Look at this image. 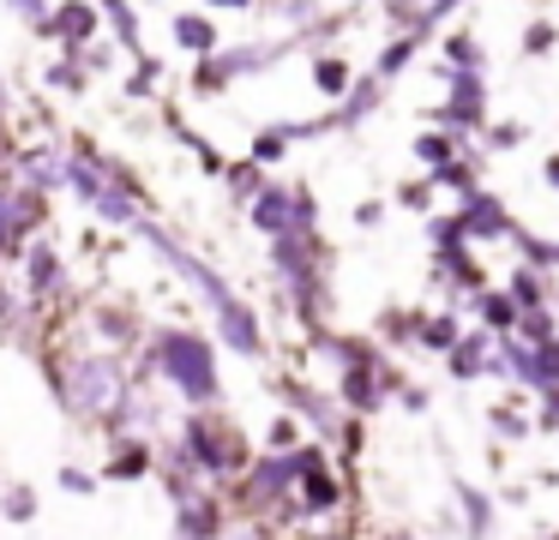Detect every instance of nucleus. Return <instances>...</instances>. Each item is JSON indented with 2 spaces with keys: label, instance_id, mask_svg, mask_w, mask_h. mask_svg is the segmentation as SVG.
<instances>
[{
  "label": "nucleus",
  "instance_id": "f03ea898",
  "mask_svg": "<svg viewBox=\"0 0 559 540\" xmlns=\"http://www.w3.org/2000/svg\"><path fill=\"white\" fill-rule=\"evenodd\" d=\"M139 367H145L151 379L175 384V396H181L187 408H217L223 403L217 348H211V336H199V331H157Z\"/></svg>",
  "mask_w": 559,
  "mask_h": 540
},
{
  "label": "nucleus",
  "instance_id": "6ab92c4d",
  "mask_svg": "<svg viewBox=\"0 0 559 540\" xmlns=\"http://www.w3.org/2000/svg\"><path fill=\"white\" fill-rule=\"evenodd\" d=\"M169 36H175V48H181L187 60H205V55L223 48V31H217V19H211L205 7H181L169 19Z\"/></svg>",
  "mask_w": 559,
  "mask_h": 540
},
{
  "label": "nucleus",
  "instance_id": "c85d7f7f",
  "mask_svg": "<svg viewBox=\"0 0 559 540\" xmlns=\"http://www.w3.org/2000/svg\"><path fill=\"white\" fill-rule=\"evenodd\" d=\"M463 336V319L457 312H421V324H415V348H427V355H445L451 343Z\"/></svg>",
  "mask_w": 559,
  "mask_h": 540
},
{
  "label": "nucleus",
  "instance_id": "6e6552de",
  "mask_svg": "<svg viewBox=\"0 0 559 540\" xmlns=\"http://www.w3.org/2000/svg\"><path fill=\"white\" fill-rule=\"evenodd\" d=\"M0 168H13L19 180H25L31 192H67V139H37V144H13L7 151V163Z\"/></svg>",
  "mask_w": 559,
  "mask_h": 540
},
{
  "label": "nucleus",
  "instance_id": "c9c22d12",
  "mask_svg": "<svg viewBox=\"0 0 559 540\" xmlns=\"http://www.w3.org/2000/svg\"><path fill=\"white\" fill-rule=\"evenodd\" d=\"M247 156H253V163L265 168V175L283 163V156H289V139H283V127H277V120H271V127H259L253 139H247Z\"/></svg>",
  "mask_w": 559,
  "mask_h": 540
},
{
  "label": "nucleus",
  "instance_id": "412c9836",
  "mask_svg": "<svg viewBox=\"0 0 559 540\" xmlns=\"http://www.w3.org/2000/svg\"><path fill=\"white\" fill-rule=\"evenodd\" d=\"M487 355H493V331H487V324H475V331H463L457 343L445 348V367H451V379H481L487 372Z\"/></svg>",
  "mask_w": 559,
  "mask_h": 540
},
{
  "label": "nucleus",
  "instance_id": "4d7b16f0",
  "mask_svg": "<svg viewBox=\"0 0 559 540\" xmlns=\"http://www.w3.org/2000/svg\"><path fill=\"white\" fill-rule=\"evenodd\" d=\"M145 7H157V0H145Z\"/></svg>",
  "mask_w": 559,
  "mask_h": 540
},
{
  "label": "nucleus",
  "instance_id": "2eb2a0df",
  "mask_svg": "<svg viewBox=\"0 0 559 540\" xmlns=\"http://www.w3.org/2000/svg\"><path fill=\"white\" fill-rule=\"evenodd\" d=\"M223 528H229V523H223V499H217V492L193 487V492L175 499V540H217Z\"/></svg>",
  "mask_w": 559,
  "mask_h": 540
},
{
  "label": "nucleus",
  "instance_id": "864d4df0",
  "mask_svg": "<svg viewBox=\"0 0 559 540\" xmlns=\"http://www.w3.org/2000/svg\"><path fill=\"white\" fill-rule=\"evenodd\" d=\"M542 180H547V187L559 192V151H554V156H547V163H542Z\"/></svg>",
  "mask_w": 559,
  "mask_h": 540
},
{
  "label": "nucleus",
  "instance_id": "72a5a7b5",
  "mask_svg": "<svg viewBox=\"0 0 559 540\" xmlns=\"http://www.w3.org/2000/svg\"><path fill=\"white\" fill-rule=\"evenodd\" d=\"M463 7H469V0H421V7H415V24H409V31H415V36H427V43H433V36L445 31V24L457 19Z\"/></svg>",
  "mask_w": 559,
  "mask_h": 540
},
{
  "label": "nucleus",
  "instance_id": "393cba45",
  "mask_svg": "<svg viewBox=\"0 0 559 540\" xmlns=\"http://www.w3.org/2000/svg\"><path fill=\"white\" fill-rule=\"evenodd\" d=\"M439 67L451 72H487V48L475 31H439Z\"/></svg>",
  "mask_w": 559,
  "mask_h": 540
},
{
  "label": "nucleus",
  "instance_id": "603ef678",
  "mask_svg": "<svg viewBox=\"0 0 559 540\" xmlns=\"http://www.w3.org/2000/svg\"><path fill=\"white\" fill-rule=\"evenodd\" d=\"M217 540H271V535H265V528H259V523H247V528H223Z\"/></svg>",
  "mask_w": 559,
  "mask_h": 540
},
{
  "label": "nucleus",
  "instance_id": "9d476101",
  "mask_svg": "<svg viewBox=\"0 0 559 540\" xmlns=\"http://www.w3.org/2000/svg\"><path fill=\"white\" fill-rule=\"evenodd\" d=\"M397 384L403 379H391V372H385V360H355V367H343L337 372V403L343 408H349V415H379V408H385V396L391 391H397Z\"/></svg>",
  "mask_w": 559,
  "mask_h": 540
},
{
  "label": "nucleus",
  "instance_id": "3c124183",
  "mask_svg": "<svg viewBox=\"0 0 559 540\" xmlns=\"http://www.w3.org/2000/svg\"><path fill=\"white\" fill-rule=\"evenodd\" d=\"M391 396H397V403L409 408V415H421V408H427V391H409V384H397Z\"/></svg>",
  "mask_w": 559,
  "mask_h": 540
},
{
  "label": "nucleus",
  "instance_id": "f8f14e48",
  "mask_svg": "<svg viewBox=\"0 0 559 540\" xmlns=\"http://www.w3.org/2000/svg\"><path fill=\"white\" fill-rule=\"evenodd\" d=\"M277 403H283V415H295L301 427H313L319 439H337L343 415H337V396L331 391H319V384H307V379H283Z\"/></svg>",
  "mask_w": 559,
  "mask_h": 540
},
{
  "label": "nucleus",
  "instance_id": "c756f323",
  "mask_svg": "<svg viewBox=\"0 0 559 540\" xmlns=\"http://www.w3.org/2000/svg\"><path fill=\"white\" fill-rule=\"evenodd\" d=\"M91 72H85V60L79 55H55L49 67H43V91H61V96H85L91 91Z\"/></svg>",
  "mask_w": 559,
  "mask_h": 540
},
{
  "label": "nucleus",
  "instance_id": "de8ad7c7",
  "mask_svg": "<svg viewBox=\"0 0 559 540\" xmlns=\"http://www.w3.org/2000/svg\"><path fill=\"white\" fill-rule=\"evenodd\" d=\"M199 7H205L211 19H247V12L259 7V0H199Z\"/></svg>",
  "mask_w": 559,
  "mask_h": 540
},
{
  "label": "nucleus",
  "instance_id": "6e6d98bb",
  "mask_svg": "<svg viewBox=\"0 0 559 540\" xmlns=\"http://www.w3.org/2000/svg\"><path fill=\"white\" fill-rule=\"evenodd\" d=\"M361 7H385V0H361Z\"/></svg>",
  "mask_w": 559,
  "mask_h": 540
},
{
  "label": "nucleus",
  "instance_id": "a19ab883",
  "mask_svg": "<svg viewBox=\"0 0 559 540\" xmlns=\"http://www.w3.org/2000/svg\"><path fill=\"white\" fill-rule=\"evenodd\" d=\"M0 516H7V523H31V516H37V492L31 487H0Z\"/></svg>",
  "mask_w": 559,
  "mask_h": 540
},
{
  "label": "nucleus",
  "instance_id": "20e7f679",
  "mask_svg": "<svg viewBox=\"0 0 559 540\" xmlns=\"http://www.w3.org/2000/svg\"><path fill=\"white\" fill-rule=\"evenodd\" d=\"M181 451L193 456L199 480H235L253 456H247V439L241 427H229V420H217L211 408H193V415L181 420Z\"/></svg>",
  "mask_w": 559,
  "mask_h": 540
},
{
  "label": "nucleus",
  "instance_id": "aec40b11",
  "mask_svg": "<svg viewBox=\"0 0 559 540\" xmlns=\"http://www.w3.org/2000/svg\"><path fill=\"white\" fill-rule=\"evenodd\" d=\"M289 211H295V192H289V180H265V187L247 199V223L259 228V235H283L289 228Z\"/></svg>",
  "mask_w": 559,
  "mask_h": 540
},
{
  "label": "nucleus",
  "instance_id": "13d9d810",
  "mask_svg": "<svg viewBox=\"0 0 559 540\" xmlns=\"http://www.w3.org/2000/svg\"><path fill=\"white\" fill-rule=\"evenodd\" d=\"M547 540H559V535H547Z\"/></svg>",
  "mask_w": 559,
  "mask_h": 540
},
{
  "label": "nucleus",
  "instance_id": "58836bf2",
  "mask_svg": "<svg viewBox=\"0 0 559 540\" xmlns=\"http://www.w3.org/2000/svg\"><path fill=\"white\" fill-rule=\"evenodd\" d=\"M559 48V19H530L523 24V60H542Z\"/></svg>",
  "mask_w": 559,
  "mask_h": 540
},
{
  "label": "nucleus",
  "instance_id": "39448f33",
  "mask_svg": "<svg viewBox=\"0 0 559 540\" xmlns=\"http://www.w3.org/2000/svg\"><path fill=\"white\" fill-rule=\"evenodd\" d=\"M439 79H445V96L427 108V127H445V132H457V139H475V132L493 120V108H487V72L439 67Z\"/></svg>",
  "mask_w": 559,
  "mask_h": 540
},
{
  "label": "nucleus",
  "instance_id": "bb28decb",
  "mask_svg": "<svg viewBox=\"0 0 559 540\" xmlns=\"http://www.w3.org/2000/svg\"><path fill=\"white\" fill-rule=\"evenodd\" d=\"M457 151H469V139H457V132H445V127H421L409 139V156L421 168H439V163H451Z\"/></svg>",
  "mask_w": 559,
  "mask_h": 540
},
{
  "label": "nucleus",
  "instance_id": "4c0bfd02",
  "mask_svg": "<svg viewBox=\"0 0 559 540\" xmlns=\"http://www.w3.org/2000/svg\"><path fill=\"white\" fill-rule=\"evenodd\" d=\"M427 247H433V252H445V247H469V228H463V216H457V211L427 216Z\"/></svg>",
  "mask_w": 559,
  "mask_h": 540
},
{
  "label": "nucleus",
  "instance_id": "f257e3e1",
  "mask_svg": "<svg viewBox=\"0 0 559 540\" xmlns=\"http://www.w3.org/2000/svg\"><path fill=\"white\" fill-rule=\"evenodd\" d=\"M49 379L55 396L73 420H91V427H115L133 396V372L121 367V355L109 348H67V355H49Z\"/></svg>",
  "mask_w": 559,
  "mask_h": 540
},
{
  "label": "nucleus",
  "instance_id": "a878e982",
  "mask_svg": "<svg viewBox=\"0 0 559 540\" xmlns=\"http://www.w3.org/2000/svg\"><path fill=\"white\" fill-rule=\"evenodd\" d=\"M463 312H475V319L487 324L493 336H506V331H518V300L506 295V288H475V300Z\"/></svg>",
  "mask_w": 559,
  "mask_h": 540
},
{
  "label": "nucleus",
  "instance_id": "ddd939ff",
  "mask_svg": "<svg viewBox=\"0 0 559 540\" xmlns=\"http://www.w3.org/2000/svg\"><path fill=\"white\" fill-rule=\"evenodd\" d=\"M379 108H385V79H373V72H355V84L325 108V115H331V132H361L367 120L379 115Z\"/></svg>",
  "mask_w": 559,
  "mask_h": 540
},
{
  "label": "nucleus",
  "instance_id": "473e14b6",
  "mask_svg": "<svg viewBox=\"0 0 559 540\" xmlns=\"http://www.w3.org/2000/svg\"><path fill=\"white\" fill-rule=\"evenodd\" d=\"M506 295L518 300V312L547 307V271H535V264H523V259H518V271H511V283H506Z\"/></svg>",
  "mask_w": 559,
  "mask_h": 540
},
{
  "label": "nucleus",
  "instance_id": "c03bdc74",
  "mask_svg": "<svg viewBox=\"0 0 559 540\" xmlns=\"http://www.w3.org/2000/svg\"><path fill=\"white\" fill-rule=\"evenodd\" d=\"M415 324H421V312H403V307H391L385 319H379V331H385L391 343H415Z\"/></svg>",
  "mask_w": 559,
  "mask_h": 540
},
{
  "label": "nucleus",
  "instance_id": "f3484780",
  "mask_svg": "<svg viewBox=\"0 0 559 540\" xmlns=\"http://www.w3.org/2000/svg\"><path fill=\"white\" fill-rule=\"evenodd\" d=\"M85 331L97 336L109 355H127V348H139V319H133V307H115V300H97V307L85 312Z\"/></svg>",
  "mask_w": 559,
  "mask_h": 540
},
{
  "label": "nucleus",
  "instance_id": "cd10ccee",
  "mask_svg": "<svg viewBox=\"0 0 559 540\" xmlns=\"http://www.w3.org/2000/svg\"><path fill=\"white\" fill-rule=\"evenodd\" d=\"M427 180H433V192H469V187H481V163H475V144H469V151H457L451 163L427 168Z\"/></svg>",
  "mask_w": 559,
  "mask_h": 540
},
{
  "label": "nucleus",
  "instance_id": "4be33fe9",
  "mask_svg": "<svg viewBox=\"0 0 559 540\" xmlns=\"http://www.w3.org/2000/svg\"><path fill=\"white\" fill-rule=\"evenodd\" d=\"M421 48H427V36H415V31H391V36H385V48L373 55V67H367V72L391 84V79H403V72H409L415 60H421Z\"/></svg>",
  "mask_w": 559,
  "mask_h": 540
},
{
  "label": "nucleus",
  "instance_id": "9b49d317",
  "mask_svg": "<svg viewBox=\"0 0 559 540\" xmlns=\"http://www.w3.org/2000/svg\"><path fill=\"white\" fill-rule=\"evenodd\" d=\"M37 36L55 48V55H73V48H85V43L103 36V19H97L91 0H49V19H43Z\"/></svg>",
  "mask_w": 559,
  "mask_h": 540
},
{
  "label": "nucleus",
  "instance_id": "ea45409f",
  "mask_svg": "<svg viewBox=\"0 0 559 540\" xmlns=\"http://www.w3.org/2000/svg\"><path fill=\"white\" fill-rule=\"evenodd\" d=\"M475 139H481L487 151H518V144H530V127H523V120H487Z\"/></svg>",
  "mask_w": 559,
  "mask_h": 540
},
{
  "label": "nucleus",
  "instance_id": "a211bd4d",
  "mask_svg": "<svg viewBox=\"0 0 559 540\" xmlns=\"http://www.w3.org/2000/svg\"><path fill=\"white\" fill-rule=\"evenodd\" d=\"M91 7H97V19H103V36H109L127 60L145 55V19H139V0H91Z\"/></svg>",
  "mask_w": 559,
  "mask_h": 540
},
{
  "label": "nucleus",
  "instance_id": "dca6fc26",
  "mask_svg": "<svg viewBox=\"0 0 559 540\" xmlns=\"http://www.w3.org/2000/svg\"><path fill=\"white\" fill-rule=\"evenodd\" d=\"M211 319H217V336L235 348V355H247V360H259V355H265V331H259L253 307H247L241 295H229L217 312H211Z\"/></svg>",
  "mask_w": 559,
  "mask_h": 540
},
{
  "label": "nucleus",
  "instance_id": "4468645a",
  "mask_svg": "<svg viewBox=\"0 0 559 540\" xmlns=\"http://www.w3.org/2000/svg\"><path fill=\"white\" fill-rule=\"evenodd\" d=\"M259 19L265 24H277V36H295V43H307L313 48L319 43V24H325V0H259Z\"/></svg>",
  "mask_w": 559,
  "mask_h": 540
},
{
  "label": "nucleus",
  "instance_id": "37998d69",
  "mask_svg": "<svg viewBox=\"0 0 559 540\" xmlns=\"http://www.w3.org/2000/svg\"><path fill=\"white\" fill-rule=\"evenodd\" d=\"M0 12H7V19H19L25 31H43V19H49V0H0Z\"/></svg>",
  "mask_w": 559,
  "mask_h": 540
},
{
  "label": "nucleus",
  "instance_id": "e433bc0d",
  "mask_svg": "<svg viewBox=\"0 0 559 540\" xmlns=\"http://www.w3.org/2000/svg\"><path fill=\"white\" fill-rule=\"evenodd\" d=\"M511 247H518V259L523 264H535V271H559V240H547V235H511Z\"/></svg>",
  "mask_w": 559,
  "mask_h": 540
},
{
  "label": "nucleus",
  "instance_id": "f704fd0d",
  "mask_svg": "<svg viewBox=\"0 0 559 540\" xmlns=\"http://www.w3.org/2000/svg\"><path fill=\"white\" fill-rule=\"evenodd\" d=\"M457 504H463V523H469V535H493V499L487 492H475L469 480H457Z\"/></svg>",
  "mask_w": 559,
  "mask_h": 540
},
{
  "label": "nucleus",
  "instance_id": "2f4dec72",
  "mask_svg": "<svg viewBox=\"0 0 559 540\" xmlns=\"http://www.w3.org/2000/svg\"><path fill=\"white\" fill-rule=\"evenodd\" d=\"M157 84H163V60L157 55H139L133 72L121 79V96H127V103H157Z\"/></svg>",
  "mask_w": 559,
  "mask_h": 540
},
{
  "label": "nucleus",
  "instance_id": "1a4fd4ad",
  "mask_svg": "<svg viewBox=\"0 0 559 540\" xmlns=\"http://www.w3.org/2000/svg\"><path fill=\"white\" fill-rule=\"evenodd\" d=\"M457 216H463V228H469V247H493V240H511V235H518V216H511V204L499 199V192H487V187L457 192Z\"/></svg>",
  "mask_w": 559,
  "mask_h": 540
},
{
  "label": "nucleus",
  "instance_id": "5701e85b",
  "mask_svg": "<svg viewBox=\"0 0 559 540\" xmlns=\"http://www.w3.org/2000/svg\"><path fill=\"white\" fill-rule=\"evenodd\" d=\"M307 79H313L319 96H331V103H337V96L355 84V67L337 55V48H307Z\"/></svg>",
  "mask_w": 559,
  "mask_h": 540
},
{
  "label": "nucleus",
  "instance_id": "49530a36",
  "mask_svg": "<svg viewBox=\"0 0 559 540\" xmlns=\"http://www.w3.org/2000/svg\"><path fill=\"white\" fill-rule=\"evenodd\" d=\"M493 427H499V432H506V439H530V432H535V420H530V415H523V408H511V403H499V408H493Z\"/></svg>",
  "mask_w": 559,
  "mask_h": 540
},
{
  "label": "nucleus",
  "instance_id": "0eeeda50",
  "mask_svg": "<svg viewBox=\"0 0 559 540\" xmlns=\"http://www.w3.org/2000/svg\"><path fill=\"white\" fill-rule=\"evenodd\" d=\"M19 264H25V288H19V295H25L37 312L43 307H61L67 288H73V276H67V259H61V247L49 240V228L19 247Z\"/></svg>",
  "mask_w": 559,
  "mask_h": 540
},
{
  "label": "nucleus",
  "instance_id": "09e8293b",
  "mask_svg": "<svg viewBox=\"0 0 559 540\" xmlns=\"http://www.w3.org/2000/svg\"><path fill=\"white\" fill-rule=\"evenodd\" d=\"M61 487L79 492V499H91V492H97V475H85V468H61Z\"/></svg>",
  "mask_w": 559,
  "mask_h": 540
},
{
  "label": "nucleus",
  "instance_id": "b1692460",
  "mask_svg": "<svg viewBox=\"0 0 559 540\" xmlns=\"http://www.w3.org/2000/svg\"><path fill=\"white\" fill-rule=\"evenodd\" d=\"M151 463H157V451L139 432H115V456L103 463V480H139L151 475Z\"/></svg>",
  "mask_w": 559,
  "mask_h": 540
},
{
  "label": "nucleus",
  "instance_id": "5fc2aeb1",
  "mask_svg": "<svg viewBox=\"0 0 559 540\" xmlns=\"http://www.w3.org/2000/svg\"><path fill=\"white\" fill-rule=\"evenodd\" d=\"M7 151H13V139H7V103H0V163H7Z\"/></svg>",
  "mask_w": 559,
  "mask_h": 540
},
{
  "label": "nucleus",
  "instance_id": "423d86ee",
  "mask_svg": "<svg viewBox=\"0 0 559 540\" xmlns=\"http://www.w3.org/2000/svg\"><path fill=\"white\" fill-rule=\"evenodd\" d=\"M295 456L289 451H265V456H253V463L235 475V499H241V511H253V516H271L277 504H289L295 499Z\"/></svg>",
  "mask_w": 559,
  "mask_h": 540
},
{
  "label": "nucleus",
  "instance_id": "7c9ffc66",
  "mask_svg": "<svg viewBox=\"0 0 559 540\" xmlns=\"http://www.w3.org/2000/svg\"><path fill=\"white\" fill-rule=\"evenodd\" d=\"M217 180L229 187V199H235V204H247V199H253V192L265 187L271 175L253 163V156H235V163H223V175H217Z\"/></svg>",
  "mask_w": 559,
  "mask_h": 540
},
{
  "label": "nucleus",
  "instance_id": "a18cd8bd",
  "mask_svg": "<svg viewBox=\"0 0 559 540\" xmlns=\"http://www.w3.org/2000/svg\"><path fill=\"white\" fill-rule=\"evenodd\" d=\"M397 204L403 211H421V216H433V180H409V187H397Z\"/></svg>",
  "mask_w": 559,
  "mask_h": 540
},
{
  "label": "nucleus",
  "instance_id": "7ed1b4c3",
  "mask_svg": "<svg viewBox=\"0 0 559 540\" xmlns=\"http://www.w3.org/2000/svg\"><path fill=\"white\" fill-rule=\"evenodd\" d=\"M271 271L283 283V300L295 307V319L307 331L325 324V307H331V283H325V235H271Z\"/></svg>",
  "mask_w": 559,
  "mask_h": 540
},
{
  "label": "nucleus",
  "instance_id": "8fccbe9b",
  "mask_svg": "<svg viewBox=\"0 0 559 540\" xmlns=\"http://www.w3.org/2000/svg\"><path fill=\"white\" fill-rule=\"evenodd\" d=\"M385 223V199H361L355 204V228H379Z\"/></svg>",
  "mask_w": 559,
  "mask_h": 540
},
{
  "label": "nucleus",
  "instance_id": "79ce46f5",
  "mask_svg": "<svg viewBox=\"0 0 559 540\" xmlns=\"http://www.w3.org/2000/svg\"><path fill=\"white\" fill-rule=\"evenodd\" d=\"M295 444H301V420L295 415H277L265 427V451H295Z\"/></svg>",
  "mask_w": 559,
  "mask_h": 540
}]
</instances>
